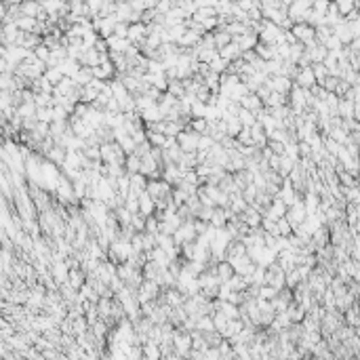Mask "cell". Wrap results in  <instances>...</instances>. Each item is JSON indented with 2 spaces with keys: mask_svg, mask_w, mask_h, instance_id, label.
I'll return each mask as SVG.
<instances>
[{
  "mask_svg": "<svg viewBox=\"0 0 360 360\" xmlns=\"http://www.w3.org/2000/svg\"><path fill=\"white\" fill-rule=\"evenodd\" d=\"M198 141H200V133H196L194 129L181 131L177 135V143L181 145L183 152H198Z\"/></svg>",
  "mask_w": 360,
  "mask_h": 360,
  "instance_id": "1",
  "label": "cell"
},
{
  "mask_svg": "<svg viewBox=\"0 0 360 360\" xmlns=\"http://www.w3.org/2000/svg\"><path fill=\"white\" fill-rule=\"evenodd\" d=\"M291 32L297 40H301V42H305V44H314V40H316V30L312 28L310 23H303V21L295 23L291 28Z\"/></svg>",
  "mask_w": 360,
  "mask_h": 360,
  "instance_id": "2",
  "label": "cell"
},
{
  "mask_svg": "<svg viewBox=\"0 0 360 360\" xmlns=\"http://www.w3.org/2000/svg\"><path fill=\"white\" fill-rule=\"evenodd\" d=\"M150 34V25L145 21H135L129 25V40L135 44H141Z\"/></svg>",
  "mask_w": 360,
  "mask_h": 360,
  "instance_id": "3",
  "label": "cell"
},
{
  "mask_svg": "<svg viewBox=\"0 0 360 360\" xmlns=\"http://www.w3.org/2000/svg\"><path fill=\"white\" fill-rule=\"evenodd\" d=\"M240 105H242V108H246V110H251V112H255V114H257V112L261 110V108H265L263 99L259 97L257 93H253V91H251V93H246V95H244L242 99H240Z\"/></svg>",
  "mask_w": 360,
  "mask_h": 360,
  "instance_id": "4",
  "label": "cell"
},
{
  "mask_svg": "<svg viewBox=\"0 0 360 360\" xmlns=\"http://www.w3.org/2000/svg\"><path fill=\"white\" fill-rule=\"evenodd\" d=\"M139 213L145 215V217H150V215H154V213H156V200L150 196L148 190L139 196Z\"/></svg>",
  "mask_w": 360,
  "mask_h": 360,
  "instance_id": "5",
  "label": "cell"
},
{
  "mask_svg": "<svg viewBox=\"0 0 360 360\" xmlns=\"http://www.w3.org/2000/svg\"><path fill=\"white\" fill-rule=\"evenodd\" d=\"M234 40L240 44V49H242V51H251V49H255V46H257L259 34L255 30H251V32H246V34H242V36H236Z\"/></svg>",
  "mask_w": 360,
  "mask_h": 360,
  "instance_id": "6",
  "label": "cell"
},
{
  "mask_svg": "<svg viewBox=\"0 0 360 360\" xmlns=\"http://www.w3.org/2000/svg\"><path fill=\"white\" fill-rule=\"evenodd\" d=\"M19 6H21V15H30V17H36V19H38L40 13L44 11V6H42L40 0H23Z\"/></svg>",
  "mask_w": 360,
  "mask_h": 360,
  "instance_id": "7",
  "label": "cell"
},
{
  "mask_svg": "<svg viewBox=\"0 0 360 360\" xmlns=\"http://www.w3.org/2000/svg\"><path fill=\"white\" fill-rule=\"evenodd\" d=\"M219 55L225 57L228 61H234V59H238L240 55H242V49H240V44L236 42V40H232L230 44H225L223 49H219Z\"/></svg>",
  "mask_w": 360,
  "mask_h": 360,
  "instance_id": "8",
  "label": "cell"
},
{
  "mask_svg": "<svg viewBox=\"0 0 360 360\" xmlns=\"http://www.w3.org/2000/svg\"><path fill=\"white\" fill-rule=\"evenodd\" d=\"M124 166H126V173H129V175L141 173V156H139L137 152H133V154H126Z\"/></svg>",
  "mask_w": 360,
  "mask_h": 360,
  "instance_id": "9",
  "label": "cell"
},
{
  "mask_svg": "<svg viewBox=\"0 0 360 360\" xmlns=\"http://www.w3.org/2000/svg\"><path fill=\"white\" fill-rule=\"evenodd\" d=\"M213 36H215V46H217V51L223 49L225 44H230L232 40H234V36H232L228 30H221V28L215 30V34H213Z\"/></svg>",
  "mask_w": 360,
  "mask_h": 360,
  "instance_id": "10",
  "label": "cell"
},
{
  "mask_svg": "<svg viewBox=\"0 0 360 360\" xmlns=\"http://www.w3.org/2000/svg\"><path fill=\"white\" fill-rule=\"evenodd\" d=\"M36 110H38V105L32 103V101H23V103L17 105V114L21 116V118H34L36 116Z\"/></svg>",
  "mask_w": 360,
  "mask_h": 360,
  "instance_id": "11",
  "label": "cell"
},
{
  "mask_svg": "<svg viewBox=\"0 0 360 360\" xmlns=\"http://www.w3.org/2000/svg\"><path fill=\"white\" fill-rule=\"evenodd\" d=\"M36 118L40 120V122H53L55 120V112H53V105H42V108L36 110Z\"/></svg>",
  "mask_w": 360,
  "mask_h": 360,
  "instance_id": "12",
  "label": "cell"
},
{
  "mask_svg": "<svg viewBox=\"0 0 360 360\" xmlns=\"http://www.w3.org/2000/svg\"><path fill=\"white\" fill-rule=\"evenodd\" d=\"M238 118H240V122H242V126H253L257 122V114L251 112V110H246V108H240Z\"/></svg>",
  "mask_w": 360,
  "mask_h": 360,
  "instance_id": "13",
  "label": "cell"
},
{
  "mask_svg": "<svg viewBox=\"0 0 360 360\" xmlns=\"http://www.w3.org/2000/svg\"><path fill=\"white\" fill-rule=\"evenodd\" d=\"M303 217H305V211H303V206H301V204H295L291 211H286V219H289V221H291L293 225H295L297 221H301Z\"/></svg>",
  "mask_w": 360,
  "mask_h": 360,
  "instance_id": "14",
  "label": "cell"
},
{
  "mask_svg": "<svg viewBox=\"0 0 360 360\" xmlns=\"http://www.w3.org/2000/svg\"><path fill=\"white\" fill-rule=\"evenodd\" d=\"M148 131V129H145ZM148 141L152 145H156V148H162L164 141H166V135L164 133H156V131H148Z\"/></svg>",
  "mask_w": 360,
  "mask_h": 360,
  "instance_id": "15",
  "label": "cell"
},
{
  "mask_svg": "<svg viewBox=\"0 0 360 360\" xmlns=\"http://www.w3.org/2000/svg\"><path fill=\"white\" fill-rule=\"evenodd\" d=\"M297 82L303 84V86H310L312 82H314V74H312V70H303L297 74Z\"/></svg>",
  "mask_w": 360,
  "mask_h": 360,
  "instance_id": "16",
  "label": "cell"
}]
</instances>
